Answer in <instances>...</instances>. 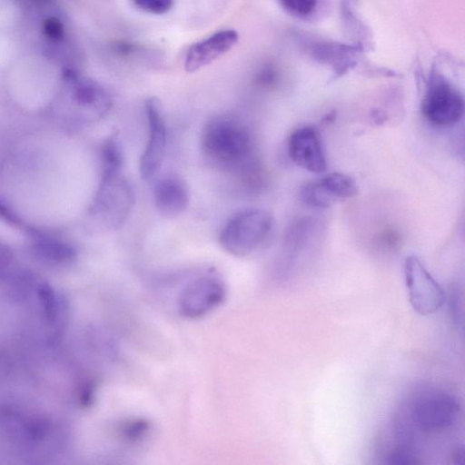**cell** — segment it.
Segmentation results:
<instances>
[{"mask_svg": "<svg viewBox=\"0 0 465 465\" xmlns=\"http://www.w3.org/2000/svg\"><path fill=\"white\" fill-rule=\"evenodd\" d=\"M63 74L71 88L74 101L92 114L94 118H101L110 110L111 96L99 83L73 69H65Z\"/></svg>", "mask_w": 465, "mask_h": 465, "instance_id": "8fae6325", "label": "cell"}, {"mask_svg": "<svg viewBox=\"0 0 465 465\" xmlns=\"http://www.w3.org/2000/svg\"><path fill=\"white\" fill-rule=\"evenodd\" d=\"M224 282L216 275H202L189 282L178 298V308L184 317L196 319L218 307L225 299Z\"/></svg>", "mask_w": 465, "mask_h": 465, "instance_id": "52a82bcc", "label": "cell"}, {"mask_svg": "<svg viewBox=\"0 0 465 465\" xmlns=\"http://www.w3.org/2000/svg\"><path fill=\"white\" fill-rule=\"evenodd\" d=\"M32 250L37 258L54 264H68L76 258L73 245L49 236L35 237Z\"/></svg>", "mask_w": 465, "mask_h": 465, "instance_id": "4fadbf2b", "label": "cell"}, {"mask_svg": "<svg viewBox=\"0 0 465 465\" xmlns=\"http://www.w3.org/2000/svg\"><path fill=\"white\" fill-rule=\"evenodd\" d=\"M38 297L45 320L54 323L59 313V301L54 290L50 285L42 283L38 288Z\"/></svg>", "mask_w": 465, "mask_h": 465, "instance_id": "e0dca14e", "label": "cell"}, {"mask_svg": "<svg viewBox=\"0 0 465 465\" xmlns=\"http://www.w3.org/2000/svg\"><path fill=\"white\" fill-rule=\"evenodd\" d=\"M280 2L290 14L306 17L314 12L318 0H280Z\"/></svg>", "mask_w": 465, "mask_h": 465, "instance_id": "ffe728a7", "label": "cell"}, {"mask_svg": "<svg viewBox=\"0 0 465 465\" xmlns=\"http://www.w3.org/2000/svg\"><path fill=\"white\" fill-rule=\"evenodd\" d=\"M404 278L411 305L418 313L430 315L443 305V289L417 257L405 260Z\"/></svg>", "mask_w": 465, "mask_h": 465, "instance_id": "8992f818", "label": "cell"}, {"mask_svg": "<svg viewBox=\"0 0 465 465\" xmlns=\"http://www.w3.org/2000/svg\"><path fill=\"white\" fill-rule=\"evenodd\" d=\"M139 10L152 15L167 14L173 6L174 0H131Z\"/></svg>", "mask_w": 465, "mask_h": 465, "instance_id": "d6986e66", "label": "cell"}, {"mask_svg": "<svg viewBox=\"0 0 465 465\" xmlns=\"http://www.w3.org/2000/svg\"><path fill=\"white\" fill-rule=\"evenodd\" d=\"M149 138L140 160V174L144 180L153 178L160 170L167 141L165 121L161 102L155 97L145 101Z\"/></svg>", "mask_w": 465, "mask_h": 465, "instance_id": "ba28073f", "label": "cell"}, {"mask_svg": "<svg viewBox=\"0 0 465 465\" xmlns=\"http://www.w3.org/2000/svg\"><path fill=\"white\" fill-rule=\"evenodd\" d=\"M411 420L424 433H440L457 421L460 405L456 398L440 390L420 392L412 401Z\"/></svg>", "mask_w": 465, "mask_h": 465, "instance_id": "277c9868", "label": "cell"}, {"mask_svg": "<svg viewBox=\"0 0 465 465\" xmlns=\"http://www.w3.org/2000/svg\"><path fill=\"white\" fill-rule=\"evenodd\" d=\"M12 260V252L9 248L0 242V270L5 269Z\"/></svg>", "mask_w": 465, "mask_h": 465, "instance_id": "44dd1931", "label": "cell"}, {"mask_svg": "<svg viewBox=\"0 0 465 465\" xmlns=\"http://www.w3.org/2000/svg\"><path fill=\"white\" fill-rule=\"evenodd\" d=\"M273 225L272 213L262 208H251L238 212L223 225L219 242L228 253L248 256L267 239Z\"/></svg>", "mask_w": 465, "mask_h": 465, "instance_id": "7a4b0ae2", "label": "cell"}, {"mask_svg": "<svg viewBox=\"0 0 465 465\" xmlns=\"http://www.w3.org/2000/svg\"><path fill=\"white\" fill-rule=\"evenodd\" d=\"M25 3H29L34 6H43L50 3L52 0H24Z\"/></svg>", "mask_w": 465, "mask_h": 465, "instance_id": "7402d4cb", "label": "cell"}, {"mask_svg": "<svg viewBox=\"0 0 465 465\" xmlns=\"http://www.w3.org/2000/svg\"><path fill=\"white\" fill-rule=\"evenodd\" d=\"M43 35L51 43H61L64 38V25L63 22L54 15L45 17L41 24Z\"/></svg>", "mask_w": 465, "mask_h": 465, "instance_id": "ac0fdd59", "label": "cell"}, {"mask_svg": "<svg viewBox=\"0 0 465 465\" xmlns=\"http://www.w3.org/2000/svg\"><path fill=\"white\" fill-rule=\"evenodd\" d=\"M200 147L209 163L232 173L248 187L264 176L255 155L253 136L237 116L220 114L207 121L201 134Z\"/></svg>", "mask_w": 465, "mask_h": 465, "instance_id": "6da1fadb", "label": "cell"}, {"mask_svg": "<svg viewBox=\"0 0 465 465\" xmlns=\"http://www.w3.org/2000/svg\"><path fill=\"white\" fill-rule=\"evenodd\" d=\"M239 34L233 29L217 31L198 42L187 50L183 67L188 73H194L232 50L239 41Z\"/></svg>", "mask_w": 465, "mask_h": 465, "instance_id": "9c48e42d", "label": "cell"}, {"mask_svg": "<svg viewBox=\"0 0 465 465\" xmlns=\"http://www.w3.org/2000/svg\"><path fill=\"white\" fill-rule=\"evenodd\" d=\"M134 192L123 171H104L94 203V214L110 230L127 220L134 205Z\"/></svg>", "mask_w": 465, "mask_h": 465, "instance_id": "3957f363", "label": "cell"}, {"mask_svg": "<svg viewBox=\"0 0 465 465\" xmlns=\"http://www.w3.org/2000/svg\"><path fill=\"white\" fill-rule=\"evenodd\" d=\"M463 98L458 89L439 74L430 76L421 103L424 117L438 126H450L463 114Z\"/></svg>", "mask_w": 465, "mask_h": 465, "instance_id": "5b68a950", "label": "cell"}, {"mask_svg": "<svg viewBox=\"0 0 465 465\" xmlns=\"http://www.w3.org/2000/svg\"><path fill=\"white\" fill-rule=\"evenodd\" d=\"M288 153L292 161L311 173L326 170L327 163L317 131L302 126L292 132L288 141Z\"/></svg>", "mask_w": 465, "mask_h": 465, "instance_id": "30bf717a", "label": "cell"}, {"mask_svg": "<svg viewBox=\"0 0 465 465\" xmlns=\"http://www.w3.org/2000/svg\"><path fill=\"white\" fill-rule=\"evenodd\" d=\"M319 182L335 200L351 198L358 193V185L355 180L342 173H331Z\"/></svg>", "mask_w": 465, "mask_h": 465, "instance_id": "5bb4252c", "label": "cell"}, {"mask_svg": "<svg viewBox=\"0 0 465 465\" xmlns=\"http://www.w3.org/2000/svg\"><path fill=\"white\" fill-rule=\"evenodd\" d=\"M301 199L306 205L315 208L330 207L336 201L325 191L319 181L304 184L301 190Z\"/></svg>", "mask_w": 465, "mask_h": 465, "instance_id": "2e32d148", "label": "cell"}, {"mask_svg": "<svg viewBox=\"0 0 465 465\" xmlns=\"http://www.w3.org/2000/svg\"><path fill=\"white\" fill-rule=\"evenodd\" d=\"M103 172L123 171L124 154L121 141L116 134L110 135L101 147Z\"/></svg>", "mask_w": 465, "mask_h": 465, "instance_id": "9a60e30c", "label": "cell"}, {"mask_svg": "<svg viewBox=\"0 0 465 465\" xmlns=\"http://www.w3.org/2000/svg\"><path fill=\"white\" fill-rule=\"evenodd\" d=\"M153 196L156 210L167 219L182 214L190 203L188 186L176 174H165L159 178L153 186Z\"/></svg>", "mask_w": 465, "mask_h": 465, "instance_id": "7c38bea8", "label": "cell"}]
</instances>
